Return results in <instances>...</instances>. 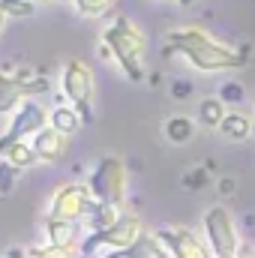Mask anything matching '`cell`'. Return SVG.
<instances>
[{"instance_id": "6da1fadb", "label": "cell", "mask_w": 255, "mask_h": 258, "mask_svg": "<svg viewBox=\"0 0 255 258\" xmlns=\"http://www.w3.org/2000/svg\"><path fill=\"white\" fill-rule=\"evenodd\" d=\"M165 57H174L180 54L192 69L198 72H231V69H240V66L249 63V45H228V42H219L210 30L204 27H174L165 33V48H162Z\"/></svg>"}, {"instance_id": "7a4b0ae2", "label": "cell", "mask_w": 255, "mask_h": 258, "mask_svg": "<svg viewBox=\"0 0 255 258\" xmlns=\"http://www.w3.org/2000/svg\"><path fill=\"white\" fill-rule=\"evenodd\" d=\"M102 45L111 51V60L120 66V72L129 81H144V75H147V36L129 15H114L108 21V27L102 30Z\"/></svg>"}, {"instance_id": "7c38bea8", "label": "cell", "mask_w": 255, "mask_h": 258, "mask_svg": "<svg viewBox=\"0 0 255 258\" xmlns=\"http://www.w3.org/2000/svg\"><path fill=\"white\" fill-rule=\"evenodd\" d=\"M117 258H171V252L165 249V243L159 240L156 231H144L129 249H123Z\"/></svg>"}, {"instance_id": "83f0119b", "label": "cell", "mask_w": 255, "mask_h": 258, "mask_svg": "<svg viewBox=\"0 0 255 258\" xmlns=\"http://www.w3.org/2000/svg\"><path fill=\"white\" fill-rule=\"evenodd\" d=\"M234 258H255V249H252V246H246V243H243V246H240V252H237Z\"/></svg>"}, {"instance_id": "1f68e13d", "label": "cell", "mask_w": 255, "mask_h": 258, "mask_svg": "<svg viewBox=\"0 0 255 258\" xmlns=\"http://www.w3.org/2000/svg\"><path fill=\"white\" fill-rule=\"evenodd\" d=\"M42 3H54V0H42Z\"/></svg>"}, {"instance_id": "e0dca14e", "label": "cell", "mask_w": 255, "mask_h": 258, "mask_svg": "<svg viewBox=\"0 0 255 258\" xmlns=\"http://www.w3.org/2000/svg\"><path fill=\"white\" fill-rule=\"evenodd\" d=\"M192 135H195V120L192 117L174 114V117L165 120V138L171 144H186V141H192Z\"/></svg>"}, {"instance_id": "f546056e", "label": "cell", "mask_w": 255, "mask_h": 258, "mask_svg": "<svg viewBox=\"0 0 255 258\" xmlns=\"http://www.w3.org/2000/svg\"><path fill=\"white\" fill-rule=\"evenodd\" d=\"M177 3H180V6H192V3H195V0H177Z\"/></svg>"}, {"instance_id": "603a6c76", "label": "cell", "mask_w": 255, "mask_h": 258, "mask_svg": "<svg viewBox=\"0 0 255 258\" xmlns=\"http://www.w3.org/2000/svg\"><path fill=\"white\" fill-rule=\"evenodd\" d=\"M27 258H75V255H72V252H63V249L39 246V249H27Z\"/></svg>"}, {"instance_id": "d4e9b609", "label": "cell", "mask_w": 255, "mask_h": 258, "mask_svg": "<svg viewBox=\"0 0 255 258\" xmlns=\"http://www.w3.org/2000/svg\"><path fill=\"white\" fill-rule=\"evenodd\" d=\"M189 93H192L189 81H174V84H171V96H174V99H186Z\"/></svg>"}, {"instance_id": "8992f818", "label": "cell", "mask_w": 255, "mask_h": 258, "mask_svg": "<svg viewBox=\"0 0 255 258\" xmlns=\"http://www.w3.org/2000/svg\"><path fill=\"white\" fill-rule=\"evenodd\" d=\"M204 237H207V246H210L213 258H234L243 246L240 231L234 225V216L222 204L207 207V213H204Z\"/></svg>"}, {"instance_id": "30bf717a", "label": "cell", "mask_w": 255, "mask_h": 258, "mask_svg": "<svg viewBox=\"0 0 255 258\" xmlns=\"http://www.w3.org/2000/svg\"><path fill=\"white\" fill-rule=\"evenodd\" d=\"M30 144H33V150H36V159H39V162H60V159L66 156L69 138H66L63 132H57V129L45 126L42 132H36V135L30 138Z\"/></svg>"}, {"instance_id": "9c48e42d", "label": "cell", "mask_w": 255, "mask_h": 258, "mask_svg": "<svg viewBox=\"0 0 255 258\" xmlns=\"http://www.w3.org/2000/svg\"><path fill=\"white\" fill-rule=\"evenodd\" d=\"M81 243V222H63V219H45V246L72 252Z\"/></svg>"}, {"instance_id": "277c9868", "label": "cell", "mask_w": 255, "mask_h": 258, "mask_svg": "<svg viewBox=\"0 0 255 258\" xmlns=\"http://www.w3.org/2000/svg\"><path fill=\"white\" fill-rule=\"evenodd\" d=\"M87 186H90V192H93V198H96L99 204L123 207V201H126V195H129L126 162H123L120 156H102V159L93 165V171H90V177H87Z\"/></svg>"}, {"instance_id": "d6986e66", "label": "cell", "mask_w": 255, "mask_h": 258, "mask_svg": "<svg viewBox=\"0 0 255 258\" xmlns=\"http://www.w3.org/2000/svg\"><path fill=\"white\" fill-rule=\"evenodd\" d=\"M75 3V12L81 18H105L117 0H72Z\"/></svg>"}, {"instance_id": "4fadbf2b", "label": "cell", "mask_w": 255, "mask_h": 258, "mask_svg": "<svg viewBox=\"0 0 255 258\" xmlns=\"http://www.w3.org/2000/svg\"><path fill=\"white\" fill-rule=\"evenodd\" d=\"M225 114H228V105L219 96H204L198 102V123L204 129H219V123L225 120Z\"/></svg>"}, {"instance_id": "44dd1931", "label": "cell", "mask_w": 255, "mask_h": 258, "mask_svg": "<svg viewBox=\"0 0 255 258\" xmlns=\"http://www.w3.org/2000/svg\"><path fill=\"white\" fill-rule=\"evenodd\" d=\"M243 96H246V90H243L240 81H225V84L219 87V99H222L225 105H240Z\"/></svg>"}, {"instance_id": "5bb4252c", "label": "cell", "mask_w": 255, "mask_h": 258, "mask_svg": "<svg viewBox=\"0 0 255 258\" xmlns=\"http://www.w3.org/2000/svg\"><path fill=\"white\" fill-rule=\"evenodd\" d=\"M48 126L57 129V132H63L66 138L69 135H75L78 129H81V117H78V111L72 108V105H54L51 111H48Z\"/></svg>"}, {"instance_id": "4316f807", "label": "cell", "mask_w": 255, "mask_h": 258, "mask_svg": "<svg viewBox=\"0 0 255 258\" xmlns=\"http://www.w3.org/2000/svg\"><path fill=\"white\" fill-rule=\"evenodd\" d=\"M3 258H27V249H24V246H9V249L3 252Z\"/></svg>"}, {"instance_id": "7402d4cb", "label": "cell", "mask_w": 255, "mask_h": 258, "mask_svg": "<svg viewBox=\"0 0 255 258\" xmlns=\"http://www.w3.org/2000/svg\"><path fill=\"white\" fill-rule=\"evenodd\" d=\"M15 180H18V168H15L12 162L0 159V195H9V192H12Z\"/></svg>"}, {"instance_id": "484cf974", "label": "cell", "mask_w": 255, "mask_h": 258, "mask_svg": "<svg viewBox=\"0 0 255 258\" xmlns=\"http://www.w3.org/2000/svg\"><path fill=\"white\" fill-rule=\"evenodd\" d=\"M216 189H219V195H234V189H237V180H234V177H219Z\"/></svg>"}, {"instance_id": "ffe728a7", "label": "cell", "mask_w": 255, "mask_h": 258, "mask_svg": "<svg viewBox=\"0 0 255 258\" xmlns=\"http://www.w3.org/2000/svg\"><path fill=\"white\" fill-rule=\"evenodd\" d=\"M0 9L9 18H30L36 12V3L33 0H0Z\"/></svg>"}, {"instance_id": "ac0fdd59", "label": "cell", "mask_w": 255, "mask_h": 258, "mask_svg": "<svg viewBox=\"0 0 255 258\" xmlns=\"http://www.w3.org/2000/svg\"><path fill=\"white\" fill-rule=\"evenodd\" d=\"M3 159L6 162H12L18 171H24V168H33L39 159H36V150H33V144L30 141H18V144H12L6 153H3Z\"/></svg>"}, {"instance_id": "9a60e30c", "label": "cell", "mask_w": 255, "mask_h": 258, "mask_svg": "<svg viewBox=\"0 0 255 258\" xmlns=\"http://www.w3.org/2000/svg\"><path fill=\"white\" fill-rule=\"evenodd\" d=\"M123 213H126L123 207H114V204H99V201H96V204H93V210H90V216H87L84 222H87V228H90V231H102V228H111V225H114Z\"/></svg>"}, {"instance_id": "3957f363", "label": "cell", "mask_w": 255, "mask_h": 258, "mask_svg": "<svg viewBox=\"0 0 255 258\" xmlns=\"http://www.w3.org/2000/svg\"><path fill=\"white\" fill-rule=\"evenodd\" d=\"M60 90H63L66 102L78 111L81 123H93L96 111H93V99H96V78L90 63H84L81 57H69L60 69Z\"/></svg>"}, {"instance_id": "ba28073f", "label": "cell", "mask_w": 255, "mask_h": 258, "mask_svg": "<svg viewBox=\"0 0 255 258\" xmlns=\"http://www.w3.org/2000/svg\"><path fill=\"white\" fill-rule=\"evenodd\" d=\"M156 234L165 243V249L171 252V258H213L207 240H201L186 225H162L156 228Z\"/></svg>"}, {"instance_id": "5b68a950", "label": "cell", "mask_w": 255, "mask_h": 258, "mask_svg": "<svg viewBox=\"0 0 255 258\" xmlns=\"http://www.w3.org/2000/svg\"><path fill=\"white\" fill-rule=\"evenodd\" d=\"M96 198L90 192L87 183H78V180H69L60 183L51 198H48V207H45V219H63V222H84L93 210Z\"/></svg>"}, {"instance_id": "52a82bcc", "label": "cell", "mask_w": 255, "mask_h": 258, "mask_svg": "<svg viewBox=\"0 0 255 258\" xmlns=\"http://www.w3.org/2000/svg\"><path fill=\"white\" fill-rule=\"evenodd\" d=\"M45 126H48V111H45V105H42L39 99H27V102L12 114L9 126L3 129V135H0V159H3V153H6L12 144L30 141L36 132H42Z\"/></svg>"}, {"instance_id": "8fae6325", "label": "cell", "mask_w": 255, "mask_h": 258, "mask_svg": "<svg viewBox=\"0 0 255 258\" xmlns=\"http://www.w3.org/2000/svg\"><path fill=\"white\" fill-rule=\"evenodd\" d=\"M30 96H27V90L9 75V72H3L0 69V117H12L24 102H27Z\"/></svg>"}, {"instance_id": "cb8c5ba5", "label": "cell", "mask_w": 255, "mask_h": 258, "mask_svg": "<svg viewBox=\"0 0 255 258\" xmlns=\"http://www.w3.org/2000/svg\"><path fill=\"white\" fill-rule=\"evenodd\" d=\"M204 183H207V168H195V171H189L183 177V186H189V189H198Z\"/></svg>"}, {"instance_id": "4dcf8cb0", "label": "cell", "mask_w": 255, "mask_h": 258, "mask_svg": "<svg viewBox=\"0 0 255 258\" xmlns=\"http://www.w3.org/2000/svg\"><path fill=\"white\" fill-rule=\"evenodd\" d=\"M252 138H255V120H252Z\"/></svg>"}, {"instance_id": "2e32d148", "label": "cell", "mask_w": 255, "mask_h": 258, "mask_svg": "<svg viewBox=\"0 0 255 258\" xmlns=\"http://www.w3.org/2000/svg\"><path fill=\"white\" fill-rule=\"evenodd\" d=\"M219 132L225 138H231V141H246L252 135V120L246 114H240V111H228L225 120L219 123Z\"/></svg>"}, {"instance_id": "f1b7e54d", "label": "cell", "mask_w": 255, "mask_h": 258, "mask_svg": "<svg viewBox=\"0 0 255 258\" xmlns=\"http://www.w3.org/2000/svg\"><path fill=\"white\" fill-rule=\"evenodd\" d=\"M6 24H9V15L0 9V36H3V30H6Z\"/></svg>"}]
</instances>
